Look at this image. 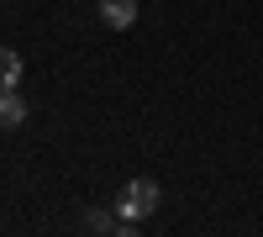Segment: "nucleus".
<instances>
[{"mask_svg":"<svg viewBox=\"0 0 263 237\" xmlns=\"http://www.w3.org/2000/svg\"><path fill=\"white\" fill-rule=\"evenodd\" d=\"M158 200H163V190L153 179H126L121 195H116V211H121V222H147L158 211Z\"/></svg>","mask_w":263,"mask_h":237,"instance_id":"1","label":"nucleus"},{"mask_svg":"<svg viewBox=\"0 0 263 237\" xmlns=\"http://www.w3.org/2000/svg\"><path fill=\"white\" fill-rule=\"evenodd\" d=\"M6 90H21V53L0 42V95Z\"/></svg>","mask_w":263,"mask_h":237,"instance_id":"3","label":"nucleus"},{"mask_svg":"<svg viewBox=\"0 0 263 237\" xmlns=\"http://www.w3.org/2000/svg\"><path fill=\"white\" fill-rule=\"evenodd\" d=\"M0 126H6V132H11V126H27V100H21L16 90L0 95Z\"/></svg>","mask_w":263,"mask_h":237,"instance_id":"4","label":"nucleus"},{"mask_svg":"<svg viewBox=\"0 0 263 237\" xmlns=\"http://www.w3.org/2000/svg\"><path fill=\"white\" fill-rule=\"evenodd\" d=\"M100 21H105L111 32L137 27V0H100Z\"/></svg>","mask_w":263,"mask_h":237,"instance_id":"2","label":"nucleus"},{"mask_svg":"<svg viewBox=\"0 0 263 237\" xmlns=\"http://www.w3.org/2000/svg\"><path fill=\"white\" fill-rule=\"evenodd\" d=\"M79 227H84V232H126V222H111L105 211H90V216H84Z\"/></svg>","mask_w":263,"mask_h":237,"instance_id":"5","label":"nucleus"}]
</instances>
